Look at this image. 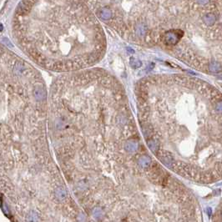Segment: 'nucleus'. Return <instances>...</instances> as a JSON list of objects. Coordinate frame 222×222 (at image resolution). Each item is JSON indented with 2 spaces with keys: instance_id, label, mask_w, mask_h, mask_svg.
<instances>
[{
  "instance_id": "f257e3e1",
  "label": "nucleus",
  "mask_w": 222,
  "mask_h": 222,
  "mask_svg": "<svg viewBox=\"0 0 222 222\" xmlns=\"http://www.w3.org/2000/svg\"><path fill=\"white\" fill-rule=\"evenodd\" d=\"M200 79L152 74L135 85L138 119L150 151L178 175L199 183L222 179V162L207 147L222 148V95Z\"/></svg>"
},
{
  "instance_id": "f03ea898",
  "label": "nucleus",
  "mask_w": 222,
  "mask_h": 222,
  "mask_svg": "<svg viewBox=\"0 0 222 222\" xmlns=\"http://www.w3.org/2000/svg\"><path fill=\"white\" fill-rule=\"evenodd\" d=\"M88 3L77 1H22L12 18L13 38L43 68L74 73L104 55L106 38Z\"/></svg>"
},
{
  "instance_id": "7ed1b4c3",
  "label": "nucleus",
  "mask_w": 222,
  "mask_h": 222,
  "mask_svg": "<svg viewBox=\"0 0 222 222\" xmlns=\"http://www.w3.org/2000/svg\"><path fill=\"white\" fill-rule=\"evenodd\" d=\"M212 222H222V200L215 208V211L212 218Z\"/></svg>"
},
{
  "instance_id": "20e7f679",
  "label": "nucleus",
  "mask_w": 222,
  "mask_h": 222,
  "mask_svg": "<svg viewBox=\"0 0 222 222\" xmlns=\"http://www.w3.org/2000/svg\"><path fill=\"white\" fill-rule=\"evenodd\" d=\"M67 196V193L65 190L63 188H58L55 190V196L57 197L59 200H63Z\"/></svg>"
}]
</instances>
